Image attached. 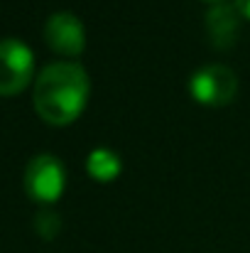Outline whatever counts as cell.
I'll use <instances>...</instances> for the list:
<instances>
[{
    "label": "cell",
    "mask_w": 250,
    "mask_h": 253,
    "mask_svg": "<svg viewBox=\"0 0 250 253\" xmlns=\"http://www.w3.org/2000/svg\"><path fill=\"white\" fill-rule=\"evenodd\" d=\"M35 54L20 40H0V96L20 93L32 82Z\"/></svg>",
    "instance_id": "cell-4"
},
{
    "label": "cell",
    "mask_w": 250,
    "mask_h": 253,
    "mask_svg": "<svg viewBox=\"0 0 250 253\" xmlns=\"http://www.w3.org/2000/svg\"><path fill=\"white\" fill-rule=\"evenodd\" d=\"M44 40L54 52L67 54V57H76L86 47L83 22L71 12H54L44 25Z\"/></svg>",
    "instance_id": "cell-5"
},
{
    "label": "cell",
    "mask_w": 250,
    "mask_h": 253,
    "mask_svg": "<svg viewBox=\"0 0 250 253\" xmlns=\"http://www.w3.org/2000/svg\"><path fill=\"white\" fill-rule=\"evenodd\" d=\"M67 187V169L54 155H37L25 168V192L37 204H54Z\"/></svg>",
    "instance_id": "cell-2"
},
{
    "label": "cell",
    "mask_w": 250,
    "mask_h": 253,
    "mask_svg": "<svg viewBox=\"0 0 250 253\" xmlns=\"http://www.w3.org/2000/svg\"><path fill=\"white\" fill-rule=\"evenodd\" d=\"M238 91V77L223 64H204L189 79V93L201 106H226Z\"/></svg>",
    "instance_id": "cell-3"
},
{
    "label": "cell",
    "mask_w": 250,
    "mask_h": 253,
    "mask_svg": "<svg viewBox=\"0 0 250 253\" xmlns=\"http://www.w3.org/2000/svg\"><path fill=\"white\" fill-rule=\"evenodd\" d=\"M236 5L241 7L243 17H248V20H250V0H236Z\"/></svg>",
    "instance_id": "cell-9"
},
{
    "label": "cell",
    "mask_w": 250,
    "mask_h": 253,
    "mask_svg": "<svg viewBox=\"0 0 250 253\" xmlns=\"http://www.w3.org/2000/svg\"><path fill=\"white\" fill-rule=\"evenodd\" d=\"M241 20H243V12L238 5H228V2L214 5L206 12V30H209L211 42L221 49L231 47L241 32Z\"/></svg>",
    "instance_id": "cell-6"
},
{
    "label": "cell",
    "mask_w": 250,
    "mask_h": 253,
    "mask_svg": "<svg viewBox=\"0 0 250 253\" xmlns=\"http://www.w3.org/2000/svg\"><path fill=\"white\" fill-rule=\"evenodd\" d=\"M91 82L81 64H47L35 82V108L49 126H69L86 108Z\"/></svg>",
    "instance_id": "cell-1"
},
{
    "label": "cell",
    "mask_w": 250,
    "mask_h": 253,
    "mask_svg": "<svg viewBox=\"0 0 250 253\" xmlns=\"http://www.w3.org/2000/svg\"><path fill=\"white\" fill-rule=\"evenodd\" d=\"M59 226H62L59 214H54L52 209H42V211L35 216V229H37V234H39L42 239H47V241L59 234Z\"/></svg>",
    "instance_id": "cell-8"
},
{
    "label": "cell",
    "mask_w": 250,
    "mask_h": 253,
    "mask_svg": "<svg viewBox=\"0 0 250 253\" xmlns=\"http://www.w3.org/2000/svg\"><path fill=\"white\" fill-rule=\"evenodd\" d=\"M211 2H221V0H211Z\"/></svg>",
    "instance_id": "cell-10"
},
{
    "label": "cell",
    "mask_w": 250,
    "mask_h": 253,
    "mask_svg": "<svg viewBox=\"0 0 250 253\" xmlns=\"http://www.w3.org/2000/svg\"><path fill=\"white\" fill-rule=\"evenodd\" d=\"M120 168H123L120 155L113 153V150H108V148H96V150H91L88 158H86V172H88L93 179H98V182H110V179H115V177L120 174Z\"/></svg>",
    "instance_id": "cell-7"
}]
</instances>
